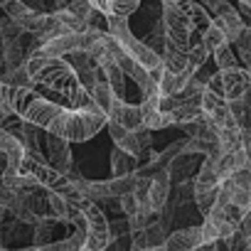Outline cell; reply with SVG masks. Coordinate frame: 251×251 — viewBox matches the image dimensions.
<instances>
[{"mask_svg":"<svg viewBox=\"0 0 251 251\" xmlns=\"http://www.w3.org/2000/svg\"><path fill=\"white\" fill-rule=\"evenodd\" d=\"M3 106H8L23 121L42 128L45 133H54L69 143H84L106 126V113L99 108V103L89 108H69L59 101L42 96L35 86L8 84Z\"/></svg>","mask_w":251,"mask_h":251,"instance_id":"obj_1","label":"cell"},{"mask_svg":"<svg viewBox=\"0 0 251 251\" xmlns=\"http://www.w3.org/2000/svg\"><path fill=\"white\" fill-rule=\"evenodd\" d=\"M27 72H30L32 86L50 89L69 108H89L96 103L64 57H50L35 50L27 59Z\"/></svg>","mask_w":251,"mask_h":251,"instance_id":"obj_2","label":"cell"},{"mask_svg":"<svg viewBox=\"0 0 251 251\" xmlns=\"http://www.w3.org/2000/svg\"><path fill=\"white\" fill-rule=\"evenodd\" d=\"M106 30L116 37V42L121 45V50L128 54L133 62H138L141 67H146V69H151V72L163 67L160 54H155L143 40H138V37L131 32L128 20H123V18H108V27H106Z\"/></svg>","mask_w":251,"mask_h":251,"instance_id":"obj_3","label":"cell"},{"mask_svg":"<svg viewBox=\"0 0 251 251\" xmlns=\"http://www.w3.org/2000/svg\"><path fill=\"white\" fill-rule=\"evenodd\" d=\"M76 207L84 212V219H86V244L84 246L94 251H106V246L111 244V224L103 209L99 207V202H91V200H81Z\"/></svg>","mask_w":251,"mask_h":251,"instance_id":"obj_4","label":"cell"},{"mask_svg":"<svg viewBox=\"0 0 251 251\" xmlns=\"http://www.w3.org/2000/svg\"><path fill=\"white\" fill-rule=\"evenodd\" d=\"M106 121H113L118 126H123L126 131H138L143 128V113L138 103H128L126 99H113L108 111H106Z\"/></svg>","mask_w":251,"mask_h":251,"instance_id":"obj_5","label":"cell"},{"mask_svg":"<svg viewBox=\"0 0 251 251\" xmlns=\"http://www.w3.org/2000/svg\"><path fill=\"white\" fill-rule=\"evenodd\" d=\"M212 15V20L224 30V35H226V40L234 45L236 42V37L244 32V27H246V23H244V18L239 15V10L231 5V3H226V0H219L217 3V8L209 13Z\"/></svg>","mask_w":251,"mask_h":251,"instance_id":"obj_6","label":"cell"},{"mask_svg":"<svg viewBox=\"0 0 251 251\" xmlns=\"http://www.w3.org/2000/svg\"><path fill=\"white\" fill-rule=\"evenodd\" d=\"M45 155H47V163L69 175L72 173V153H69V141L54 136V133H45Z\"/></svg>","mask_w":251,"mask_h":251,"instance_id":"obj_7","label":"cell"},{"mask_svg":"<svg viewBox=\"0 0 251 251\" xmlns=\"http://www.w3.org/2000/svg\"><path fill=\"white\" fill-rule=\"evenodd\" d=\"M222 86H224V99L234 101L244 96L251 89V72L246 67H231V69H219Z\"/></svg>","mask_w":251,"mask_h":251,"instance_id":"obj_8","label":"cell"},{"mask_svg":"<svg viewBox=\"0 0 251 251\" xmlns=\"http://www.w3.org/2000/svg\"><path fill=\"white\" fill-rule=\"evenodd\" d=\"M202 226H185L177 231H170L163 241L165 251H195L197 246H202Z\"/></svg>","mask_w":251,"mask_h":251,"instance_id":"obj_9","label":"cell"},{"mask_svg":"<svg viewBox=\"0 0 251 251\" xmlns=\"http://www.w3.org/2000/svg\"><path fill=\"white\" fill-rule=\"evenodd\" d=\"M170 185H173V180H170V173H168L165 168H160V170H155V173H153L148 197H151V207H153V212H155V214H158V212L168 204V197H170Z\"/></svg>","mask_w":251,"mask_h":251,"instance_id":"obj_10","label":"cell"},{"mask_svg":"<svg viewBox=\"0 0 251 251\" xmlns=\"http://www.w3.org/2000/svg\"><path fill=\"white\" fill-rule=\"evenodd\" d=\"M91 8L101 10L106 18H123V20H128L138 5H141V0H89Z\"/></svg>","mask_w":251,"mask_h":251,"instance_id":"obj_11","label":"cell"},{"mask_svg":"<svg viewBox=\"0 0 251 251\" xmlns=\"http://www.w3.org/2000/svg\"><path fill=\"white\" fill-rule=\"evenodd\" d=\"M195 74L192 72H168V69H163V74H160V79H158V91H160V99H168V96H175V94H180L187 84H190V79H192Z\"/></svg>","mask_w":251,"mask_h":251,"instance_id":"obj_12","label":"cell"},{"mask_svg":"<svg viewBox=\"0 0 251 251\" xmlns=\"http://www.w3.org/2000/svg\"><path fill=\"white\" fill-rule=\"evenodd\" d=\"M138 168H141V163H138L136 155L126 153V151L118 148V146L113 148V153H111V175H113V177L133 175V173H138Z\"/></svg>","mask_w":251,"mask_h":251,"instance_id":"obj_13","label":"cell"},{"mask_svg":"<svg viewBox=\"0 0 251 251\" xmlns=\"http://www.w3.org/2000/svg\"><path fill=\"white\" fill-rule=\"evenodd\" d=\"M160 59H163V69H168V72H192L195 74V69L190 67V59H187V52H182V50H177V47H173V45H168L165 47V52L160 54Z\"/></svg>","mask_w":251,"mask_h":251,"instance_id":"obj_14","label":"cell"},{"mask_svg":"<svg viewBox=\"0 0 251 251\" xmlns=\"http://www.w3.org/2000/svg\"><path fill=\"white\" fill-rule=\"evenodd\" d=\"M89 94H91V99L99 103V108L106 113L108 111V106H111V101L116 99V94H113V89H111V84H108V79H106V74L101 72L99 74V79L89 86Z\"/></svg>","mask_w":251,"mask_h":251,"instance_id":"obj_15","label":"cell"},{"mask_svg":"<svg viewBox=\"0 0 251 251\" xmlns=\"http://www.w3.org/2000/svg\"><path fill=\"white\" fill-rule=\"evenodd\" d=\"M86 244V229H74L64 239H54L42 246V251H79Z\"/></svg>","mask_w":251,"mask_h":251,"instance_id":"obj_16","label":"cell"},{"mask_svg":"<svg viewBox=\"0 0 251 251\" xmlns=\"http://www.w3.org/2000/svg\"><path fill=\"white\" fill-rule=\"evenodd\" d=\"M101 69H103V74H106V79H108V84H111L116 99H126V72H123L116 62H111V64H106V67H101Z\"/></svg>","mask_w":251,"mask_h":251,"instance_id":"obj_17","label":"cell"},{"mask_svg":"<svg viewBox=\"0 0 251 251\" xmlns=\"http://www.w3.org/2000/svg\"><path fill=\"white\" fill-rule=\"evenodd\" d=\"M212 62L217 64V69H231V67H239V57L236 52L231 50V42L222 45L219 50L212 52Z\"/></svg>","mask_w":251,"mask_h":251,"instance_id":"obj_18","label":"cell"},{"mask_svg":"<svg viewBox=\"0 0 251 251\" xmlns=\"http://www.w3.org/2000/svg\"><path fill=\"white\" fill-rule=\"evenodd\" d=\"M202 42H204V45L209 47V52H214V50H219L222 45H226L229 40H226L224 30H222V27H219V25H217V23L212 20V23L207 25V30L202 32Z\"/></svg>","mask_w":251,"mask_h":251,"instance_id":"obj_19","label":"cell"},{"mask_svg":"<svg viewBox=\"0 0 251 251\" xmlns=\"http://www.w3.org/2000/svg\"><path fill=\"white\" fill-rule=\"evenodd\" d=\"M118 207H121V212H123L126 217L138 214V200H136V195H133V192L121 195V197H118Z\"/></svg>","mask_w":251,"mask_h":251,"instance_id":"obj_20","label":"cell"},{"mask_svg":"<svg viewBox=\"0 0 251 251\" xmlns=\"http://www.w3.org/2000/svg\"><path fill=\"white\" fill-rule=\"evenodd\" d=\"M13 200H15V190H10L3 180H0V209H10Z\"/></svg>","mask_w":251,"mask_h":251,"instance_id":"obj_21","label":"cell"},{"mask_svg":"<svg viewBox=\"0 0 251 251\" xmlns=\"http://www.w3.org/2000/svg\"><path fill=\"white\" fill-rule=\"evenodd\" d=\"M106 128H108V133H111L113 141H121L126 133H128V131L123 128V126H118V123H113V121H106Z\"/></svg>","mask_w":251,"mask_h":251,"instance_id":"obj_22","label":"cell"},{"mask_svg":"<svg viewBox=\"0 0 251 251\" xmlns=\"http://www.w3.org/2000/svg\"><path fill=\"white\" fill-rule=\"evenodd\" d=\"M239 231H241L246 239L251 236V209H249V212L241 217V222H239Z\"/></svg>","mask_w":251,"mask_h":251,"instance_id":"obj_23","label":"cell"},{"mask_svg":"<svg viewBox=\"0 0 251 251\" xmlns=\"http://www.w3.org/2000/svg\"><path fill=\"white\" fill-rule=\"evenodd\" d=\"M23 3H25V8H30V10L50 13V10H47V5H45V0H23Z\"/></svg>","mask_w":251,"mask_h":251,"instance_id":"obj_24","label":"cell"},{"mask_svg":"<svg viewBox=\"0 0 251 251\" xmlns=\"http://www.w3.org/2000/svg\"><path fill=\"white\" fill-rule=\"evenodd\" d=\"M10 116H13V111H10L8 106H3V103H0V126H3V123H5Z\"/></svg>","mask_w":251,"mask_h":251,"instance_id":"obj_25","label":"cell"},{"mask_svg":"<svg viewBox=\"0 0 251 251\" xmlns=\"http://www.w3.org/2000/svg\"><path fill=\"white\" fill-rule=\"evenodd\" d=\"M197 3H200V5H204V8L212 13V10L217 8V3H219V0H197Z\"/></svg>","mask_w":251,"mask_h":251,"instance_id":"obj_26","label":"cell"},{"mask_svg":"<svg viewBox=\"0 0 251 251\" xmlns=\"http://www.w3.org/2000/svg\"><path fill=\"white\" fill-rule=\"evenodd\" d=\"M5 168H8V158H5V153H3V151H0V177H3Z\"/></svg>","mask_w":251,"mask_h":251,"instance_id":"obj_27","label":"cell"},{"mask_svg":"<svg viewBox=\"0 0 251 251\" xmlns=\"http://www.w3.org/2000/svg\"><path fill=\"white\" fill-rule=\"evenodd\" d=\"M195 251H217V246H214V244H202V246H197Z\"/></svg>","mask_w":251,"mask_h":251,"instance_id":"obj_28","label":"cell"},{"mask_svg":"<svg viewBox=\"0 0 251 251\" xmlns=\"http://www.w3.org/2000/svg\"><path fill=\"white\" fill-rule=\"evenodd\" d=\"M20 251H42V246L35 244V246H27V249H20Z\"/></svg>","mask_w":251,"mask_h":251,"instance_id":"obj_29","label":"cell"},{"mask_svg":"<svg viewBox=\"0 0 251 251\" xmlns=\"http://www.w3.org/2000/svg\"><path fill=\"white\" fill-rule=\"evenodd\" d=\"M79 251H94V249H89V246H81V249H79Z\"/></svg>","mask_w":251,"mask_h":251,"instance_id":"obj_30","label":"cell"}]
</instances>
